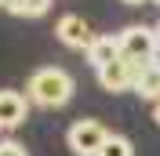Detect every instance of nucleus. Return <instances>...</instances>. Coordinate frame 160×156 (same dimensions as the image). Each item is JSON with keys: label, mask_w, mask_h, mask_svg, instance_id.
Instances as JSON below:
<instances>
[{"label": "nucleus", "mask_w": 160, "mask_h": 156, "mask_svg": "<svg viewBox=\"0 0 160 156\" xmlns=\"http://www.w3.org/2000/svg\"><path fill=\"white\" fill-rule=\"evenodd\" d=\"M26 91H29V102H37V105L62 109L73 98V76L66 69H58V66H44V69H37L29 76V87Z\"/></svg>", "instance_id": "obj_1"}, {"label": "nucleus", "mask_w": 160, "mask_h": 156, "mask_svg": "<svg viewBox=\"0 0 160 156\" xmlns=\"http://www.w3.org/2000/svg\"><path fill=\"white\" fill-rule=\"evenodd\" d=\"M29 113V102L18 95V91H0V127H18Z\"/></svg>", "instance_id": "obj_6"}, {"label": "nucleus", "mask_w": 160, "mask_h": 156, "mask_svg": "<svg viewBox=\"0 0 160 156\" xmlns=\"http://www.w3.org/2000/svg\"><path fill=\"white\" fill-rule=\"evenodd\" d=\"M153 120H157V127H160V102H157V109H153Z\"/></svg>", "instance_id": "obj_12"}, {"label": "nucleus", "mask_w": 160, "mask_h": 156, "mask_svg": "<svg viewBox=\"0 0 160 156\" xmlns=\"http://www.w3.org/2000/svg\"><path fill=\"white\" fill-rule=\"evenodd\" d=\"M120 58V40L117 37H95L88 47V62L95 66V73H98L102 66H109V62Z\"/></svg>", "instance_id": "obj_7"}, {"label": "nucleus", "mask_w": 160, "mask_h": 156, "mask_svg": "<svg viewBox=\"0 0 160 156\" xmlns=\"http://www.w3.org/2000/svg\"><path fill=\"white\" fill-rule=\"evenodd\" d=\"M98 156H135V149H131V142L124 134H109L106 145L98 149Z\"/></svg>", "instance_id": "obj_10"}, {"label": "nucleus", "mask_w": 160, "mask_h": 156, "mask_svg": "<svg viewBox=\"0 0 160 156\" xmlns=\"http://www.w3.org/2000/svg\"><path fill=\"white\" fill-rule=\"evenodd\" d=\"M153 4H157V7H160V0H153Z\"/></svg>", "instance_id": "obj_16"}, {"label": "nucleus", "mask_w": 160, "mask_h": 156, "mask_svg": "<svg viewBox=\"0 0 160 156\" xmlns=\"http://www.w3.org/2000/svg\"><path fill=\"white\" fill-rule=\"evenodd\" d=\"M120 58H135V62H146V58H157V29L153 26H128L120 33Z\"/></svg>", "instance_id": "obj_3"}, {"label": "nucleus", "mask_w": 160, "mask_h": 156, "mask_svg": "<svg viewBox=\"0 0 160 156\" xmlns=\"http://www.w3.org/2000/svg\"><path fill=\"white\" fill-rule=\"evenodd\" d=\"M135 95L146 98V102H160V62H157V58L146 62L138 84H135Z\"/></svg>", "instance_id": "obj_8"}, {"label": "nucleus", "mask_w": 160, "mask_h": 156, "mask_svg": "<svg viewBox=\"0 0 160 156\" xmlns=\"http://www.w3.org/2000/svg\"><path fill=\"white\" fill-rule=\"evenodd\" d=\"M153 29H157V44H160V22H157V26H153Z\"/></svg>", "instance_id": "obj_13"}, {"label": "nucleus", "mask_w": 160, "mask_h": 156, "mask_svg": "<svg viewBox=\"0 0 160 156\" xmlns=\"http://www.w3.org/2000/svg\"><path fill=\"white\" fill-rule=\"evenodd\" d=\"M55 33H58V40L66 44V47H77V51H88L91 40H95L91 26L80 18V15H62L58 26H55Z\"/></svg>", "instance_id": "obj_5"}, {"label": "nucleus", "mask_w": 160, "mask_h": 156, "mask_svg": "<svg viewBox=\"0 0 160 156\" xmlns=\"http://www.w3.org/2000/svg\"><path fill=\"white\" fill-rule=\"evenodd\" d=\"M0 156H29L18 142H0Z\"/></svg>", "instance_id": "obj_11"}, {"label": "nucleus", "mask_w": 160, "mask_h": 156, "mask_svg": "<svg viewBox=\"0 0 160 156\" xmlns=\"http://www.w3.org/2000/svg\"><path fill=\"white\" fill-rule=\"evenodd\" d=\"M109 131L98 124V120H77V124L66 131V142L77 156H98V149L106 145Z\"/></svg>", "instance_id": "obj_4"}, {"label": "nucleus", "mask_w": 160, "mask_h": 156, "mask_svg": "<svg viewBox=\"0 0 160 156\" xmlns=\"http://www.w3.org/2000/svg\"><path fill=\"white\" fill-rule=\"evenodd\" d=\"M0 11H8V4H4V0H0Z\"/></svg>", "instance_id": "obj_15"}, {"label": "nucleus", "mask_w": 160, "mask_h": 156, "mask_svg": "<svg viewBox=\"0 0 160 156\" xmlns=\"http://www.w3.org/2000/svg\"><path fill=\"white\" fill-rule=\"evenodd\" d=\"M48 7H51V0H11L8 4V11L18 15V18H40Z\"/></svg>", "instance_id": "obj_9"}, {"label": "nucleus", "mask_w": 160, "mask_h": 156, "mask_svg": "<svg viewBox=\"0 0 160 156\" xmlns=\"http://www.w3.org/2000/svg\"><path fill=\"white\" fill-rule=\"evenodd\" d=\"M149 62V58H146ZM146 62H135V58H117L109 62V66L98 69V84L106 91H113V95H120V91H135V84H138L142 69H146Z\"/></svg>", "instance_id": "obj_2"}, {"label": "nucleus", "mask_w": 160, "mask_h": 156, "mask_svg": "<svg viewBox=\"0 0 160 156\" xmlns=\"http://www.w3.org/2000/svg\"><path fill=\"white\" fill-rule=\"evenodd\" d=\"M124 4H146V0H124Z\"/></svg>", "instance_id": "obj_14"}]
</instances>
